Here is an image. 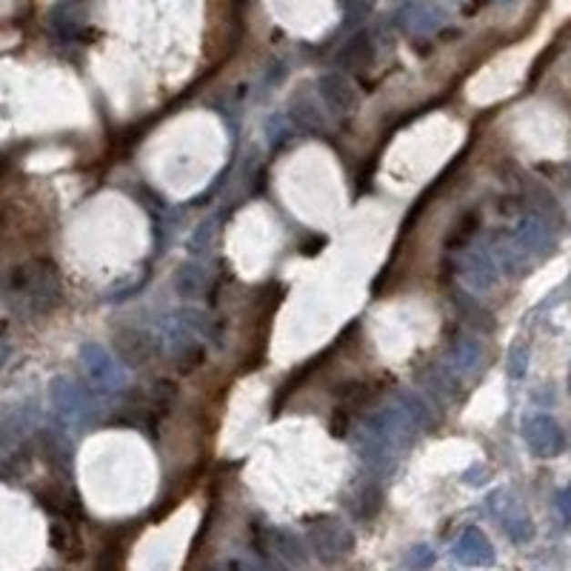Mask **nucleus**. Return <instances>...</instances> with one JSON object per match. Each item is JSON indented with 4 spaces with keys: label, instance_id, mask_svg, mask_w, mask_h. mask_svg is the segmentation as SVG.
Masks as SVG:
<instances>
[{
    "label": "nucleus",
    "instance_id": "nucleus-19",
    "mask_svg": "<svg viewBox=\"0 0 571 571\" xmlns=\"http://www.w3.org/2000/svg\"><path fill=\"white\" fill-rule=\"evenodd\" d=\"M289 120H291L294 129H301V132H311V135L326 132V120H323L321 109H317V103L309 95L291 97V103H289Z\"/></svg>",
    "mask_w": 571,
    "mask_h": 571
},
{
    "label": "nucleus",
    "instance_id": "nucleus-16",
    "mask_svg": "<svg viewBox=\"0 0 571 571\" xmlns=\"http://www.w3.org/2000/svg\"><path fill=\"white\" fill-rule=\"evenodd\" d=\"M420 380H423V389H426L432 397L443 400V403H454V400L463 394L460 374L452 366H437V363H432L426 372H423Z\"/></svg>",
    "mask_w": 571,
    "mask_h": 571
},
{
    "label": "nucleus",
    "instance_id": "nucleus-15",
    "mask_svg": "<svg viewBox=\"0 0 571 571\" xmlns=\"http://www.w3.org/2000/svg\"><path fill=\"white\" fill-rule=\"evenodd\" d=\"M515 240L525 255H543L548 243H552V226L540 215H523L515 226Z\"/></svg>",
    "mask_w": 571,
    "mask_h": 571
},
{
    "label": "nucleus",
    "instance_id": "nucleus-26",
    "mask_svg": "<svg viewBox=\"0 0 571 571\" xmlns=\"http://www.w3.org/2000/svg\"><path fill=\"white\" fill-rule=\"evenodd\" d=\"M397 403L403 406V409L420 423V429L432 426V406H429L426 400H423L417 392H403V394H397Z\"/></svg>",
    "mask_w": 571,
    "mask_h": 571
},
{
    "label": "nucleus",
    "instance_id": "nucleus-10",
    "mask_svg": "<svg viewBox=\"0 0 571 571\" xmlns=\"http://www.w3.org/2000/svg\"><path fill=\"white\" fill-rule=\"evenodd\" d=\"M317 97L334 117H349L357 109L354 83L343 72H323L317 77Z\"/></svg>",
    "mask_w": 571,
    "mask_h": 571
},
{
    "label": "nucleus",
    "instance_id": "nucleus-6",
    "mask_svg": "<svg viewBox=\"0 0 571 571\" xmlns=\"http://www.w3.org/2000/svg\"><path fill=\"white\" fill-rule=\"evenodd\" d=\"M485 512L489 517L500 525V532L509 537L517 546H525L535 540V520L525 512V505L520 503V497L509 489H497L485 500Z\"/></svg>",
    "mask_w": 571,
    "mask_h": 571
},
{
    "label": "nucleus",
    "instance_id": "nucleus-17",
    "mask_svg": "<svg viewBox=\"0 0 571 571\" xmlns=\"http://www.w3.org/2000/svg\"><path fill=\"white\" fill-rule=\"evenodd\" d=\"M489 249H492L497 266L509 274V278H523V274L528 271V255L520 249L515 235H503V231H500Z\"/></svg>",
    "mask_w": 571,
    "mask_h": 571
},
{
    "label": "nucleus",
    "instance_id": "nucleus-7",
    "mask_svg": "<svg viewBox=\"0 0 571 571\" xmlns=\"http://www.w3.org/2000/svg\"><path fill=\"white\" fill-rule=\"evenodd\" d=\"M309 548L317 555V560L334 566L346 560L354 552V535L352 528L337 523V520H323L309 528Z\"/></svg>",
    "mask_w": 571,
    "mask_h": 571
},
{
    "label": "nucleus",
    "instance_id": "nucleus-11",
    "mask_svg": "<svg viewBox=\"0 0 571 571\" xmlns=\"http://www.w3.org/2000/svg\"><path fill=\"white\" fill-rule=\"evenodd\" d=\"M260 552H269L274 560H280L283 566H306L309 563V548L306 543L291 532V528H263L260 532Z\"/></svg>",
    "mask_w": 571,
    "mask_h": 571
},
{
    "label": "nucleus",
    "instance_id": "nucleus-14",
    "mask_svg": "<svg viewBox=\"0 0 571 571\" xmlns=\"http://www.w3.org/2000/svg\"><path fill=\"white\" fill-rule=\"evenodd\" d=\"M115 346H117V352H120V361H123V363H129V366H143V363H149L152 357L163 349L160 334L152 337V334L138 331V329L120 331Z\"/></svg>",
    "mask_w": 571,
    "mask_h": 571
},
{
    "label": "nucleus",
    "instance_id": "nucleus-18",
    "mask_svg": "<svg viewBox=\"0 0 571 571\" xmlns=\"http://www.w3.org/2000/svg\"><path fill=\"white\" fill-rule=\"evenodd\" d=\"M483 343L472 334H460L452 341L449 346V366L457 372V374H474L483 363Z\"/></svg>",
    "mask_w": 571,
    "mask_h": 571
},
{
    "label": "nucleus",
    "instance_id": "nucleus-3",
    "mask_svg": "<svg viewBox=\"0 0 571 571\" xmlns=\"http://www.w3.org/2000/svg\"><path fill=\"white\" fill-rule=\"evenodd\" d=\"M95 400L97 394L80 389L72 377H55L49 386V406L52 417L63 432H83L95 420Z\"/></svg>",
    "mask_w": 571,
    "mask_h": 571
},
{
    "label": "nucleus",
    "instance_id": "nucleus-28",
    "mask_svg": "<svg viewBox=\"0 0 571 571\" xmlns=\"http://www.w3.org/2000/svg\"><path fill=\"white\" fill-rule=\"evenodd\" d=\"M266 135H269L271 149H278V146H283V143L294 135V126H291L289 115H274V117L266 123Z\"/></svg>",
    "mask_w": 571,
    "mask_h": 571
},
{
    "label": "nucleus",
    "instance_id": "nucleus-1",
    "mask_svg": "<svg viewBox=\"0 0 571 571\" xmlns=\"http://www.w3.org/2000/svg\"><path fill=\"white\" fill-rule=\"evenodd\" d=\"M420 432V423L400 406L392 403L369 414L357 429V452L374 474H392L412 440Z\"/></svg>",
    "mask_w": 571,
    "mask_h": 571
},
{
    "label": "nucleus",
    "instance_id": "nucleus-23",
    "mask_svg": "<svg viewBox=\"0 0 571 571\" xmlns=\"http://www.w3.org/2000/svg\"><path fill=\"white\" fill-rule=\"evenodd\" d=\"M372 60H374V46H372V37L366 32L352 37L343 46L341 57H337V63H341L343 69H366V66H372Z\"/></svg>",
    "mask_w": 571,
    "mask_h": 571
},
{
    "label": "nucleus",
    "instance_id": "nucleus-22",
    "mask_svg": "<svg viewBox=\"0 0 571 571\" xmlns=\"http://www.w3.org/2000/svg\"><path fill=\"white\" fill-rule=\"evenodd\" d=\"M40 443H44V454L49 460V466L55 472H60L63 477H72V446L66 437H60L57 432H46L44 437H40Z\"/></svg>",
    "mask_w": 571,
    "mask_h": 571
},
{
    "label": "nucleus",
    "instance_id": "nucleus-30",
    "mask_svg": "<svg viewBox=\"0 0 571 571\" xmlns=\"http://www.w3.org/2000/svg\"><path fill=\"white\" fill-rule=\"evenodd\" d=\"M218 235V218H209L198 226L195 238L189 240V249H192V255H200V251H206L211 246V240H215Z\"/></svg>",
    "mask_w": 571,
    "mask_h": 571
},
{
    "label": "nucleus",
    "instance_id": "nucleus-31",
    "mask_svg": "<svg viewBox=\"0 0 571 571\" xmlns=\"http://www.w3.org/2000/svg\"><path fill=\"white\" fill-rule=\"evenodd\" d=\"M434 560H437V555L432 546H414L406 555V566H412V568H429V566H434Z\"/></svg>",
    "mask_w": 571,
    "mask_h": 571
},
{
    "label": "nucleus",
    "instance_id": "nucleus-13",
    "mask_svg": "<svg viewBox=\"0 0 571 571\" xmlns=\"http://www.w3.org/2000/svg\"><path fill=\"white\" fill-rule=\"evenodd\" d=\"M452 557L463 566H492L495 563V546L492 540L485 537V532H480L477 525H469L466 532H463L454 546H452Z\"/></svg>",
    "mask_w": 571,
    "mask_h": 571
},
{
    "label": "nucleus",
    "instance_id": "nucleus-27",
    "mask_svg": "<svg viewBox=\"0 0 571 571\" xmlns=\"http://www.w3.org/2000/svg\"><path fill=\"white\" fill-rule=\"evenodd\" d=\"M380 503H383V492L377 485H366L357 497V517L361 520H374V515L380 512Z\"/></svg>",
    "mask_w": 571,
    "mask_h": 571
},
{
    "label": "nucleus",
    "instance_id": "nucleus-21",
    "mask_svg": "<svg viewBox=\"0 0 571 571\" xmlns=\"http://www.w3.org/2000/svg\"><path fill=\"white\" fill-rule=\"evenodd\" d=\"M206 286H209V274L200 263H183L178 269V278H175V291L186 301H195V298H203L206 294Z\"/></svg>",
    "mask_w": 571,
    "mask_h": 571
},
{
    "label": "nucleus",
    "instance_id": "nucleus-33",
    "mask_svg": "<svg viewBox=\"0 0 571 571\" xmlns=\"http://www.w3.org/2000/svg\"><path fill=\"white\" fill-rule=\"evenodd\" d=\"M568 392H571V372H568Z\"/></svg>",
    "mask_w": 571,
    "mask_h": 571
},
{
    "label": "nucleus",
    "instance_id": "nucleus-32",
    "mask_svg": "<svg viewBox=\"0 0 571 571\" xmlns=\"http://www.w3.org/2000/svg\"><path fill=\"white\" fill-rule=\"evenodd\" d=\"M555 509H557L560 523L571 528V483L563 485V489L557 492V497H555Z\"/></svg>",
    "mask_w": 571,
    "mask_h": 571
},
{
    "label": "nucleus",
    "instance_id": "nucleus-9",
    "mask_svg": "<svg viewBox=\"0 0 571 571\" xmlns=\"http://www.w3.org/2000/svg\"><path fill=\"white\" fill-rule=\"evenodd\" d=\"M394 24L406 35L423 37V35L437 32L446 24V12H443V6L432 4V0H406V4L397 9Z\"/></svg>",
    "mask_w": 571,
    "mask_h": 571
},
{
    "label": "nucleus",
    "instance_id": "nucleus-24",
    "mask_svg": "<svg viewBox=\"0 0 571 571\" xmlns=\"http://www.w3.org/2000/svg\"><path fill=\"white\" fill-rule=\"evenodd\" d=\"M454 309L460 311L463 321L472 323L474 329H483V331H492V329H495V317H492V311L485 309L480 301H474L472 294L457 291V294H454Z\"/></svg>",
    "mask_w": 571,
    "mask_h": 571
},
{
    "label": "nucleus",
    "instance_id": "nucleus-8",
    "mask_svg": "<svg viewBox=\"0 0 571 571\" xmlns=\"http://www.w3.org/2000/svg\"><path fill=\"white\" fill-rule=\"evenodd\" d=\"M523 440L525 449L537 460H555L566 452V432L548 414H532L523 420Z\"/></svg>",
    "mask_w": 571,
    "mask_h": 571
},
{
    "label": "nucleus",
    "instance_id": "nucleus-2",
    "mask_svg": "<svg viewBox=\"0 0 571 571\" xmlns=\"http://www.w3.org/2000/svg\"><path fill=\"white\" fill-rule=\"evenodd\" d=\"M4 298L9 311L24 321L44 317L60 303V274L46 258L17 263L6 278Z\"/></svg>",
    "mask_w": 571,
    "mask_h": 571
},
{
    "label": "nucleus",
    "instance_id": "nucleus-25",
    "mask_svg": "<svg viewBox=\"0 0 571 571\" xmlns=\"http://www.w3.org/2000/svg\"><path fill=\"white\" fill-rule=\"evenodd\" d=\"M49 543H52V548H55L57 555H72V552H77V548H80V540L75 535L72 523H63V520L52 523V528H49Z\"/></svg>",
    "mask_w": 571,
    "mask_h": 571
},
{
    "label": "nucleus",
    "instance_id": "nucleus-20",
    "mask_svg": "<svg viewBox=\"0 0 571 571\" xmlns=\"http://www.w3.org/2000/svg\"><path fill=\"white\" fill-rule=\"evenodd\" d=\"M37 406L35 403H26V406H20V409H12L4 414V449L9 452L12 449V443L20 440L24 434H29L35 429V420H37Z\"/></svg>",
    "mask_w": 571,
    "mask_h": 571
},
{
    "label": "nucleus",
    "instance_id": "nucleus-5",
    "mask_svg": "<svg viewBox=\"0 0 571 571\" xmlns=\"http://www.w3.org/2000/svg\"><path fill=\"white\" fill-rule=\"evenodd\" d=\"M80 366H83V374H87L89 389L97 397L123 394L126 386H129V374L123 369V361L100 343H83Z\"/></svg>",
    "mask_w": 571,
    "mask_h": 571
},
{
    "label": "nucleus",
    "instance_id": "nucleus-4",
    "mask_svg": "<svg viewBox=\"0 0 571 571\" xmlns=\"http://www.w3.org/2000/svg\"><path fill=\"white\" fill-rule=\"evenodd\" d=\"M200 337L203 334L198 331V326L192 321H189L186 309L172 311L160 326V343L168 352V357L178 363L180 372H192L203 363L206 349L200 343Z\"/></svg>",
    "mask_w": 571,
    "mask_h": 571
},
{
    "label": "nucleus",
    "instance_id": "nucleus-12",
    "mask_svg": "<svg viewBox=\"0 0 571 571\" xmlns=\"http://www.w3.org/2000/svg\"><path fill=\"white\" fill-rule=\"evenodd\" d=\"M463 283H466L472 291L483 294L497 286V278H500V266L492 255L489 246H480V249H469L466 258H463Z\"/></svg>",
    "mask_w": 571,
    "mask_h": 571
},
{
    "label": "nucleus",
    "instance_id": "nucleus-29",
    "mask_svg": "<svg viewBox=\"0 0 571 571\" xmlns=\"http://www.w3.org/2000/svg\"><path fill=\"white\" fill-rule=\"evenodd\" d=\"M528 357H532V352H528V343L525 341H515L512 349H509V377L512 380H523L525 377Z\"/></svg>",
    "mask_w": 571,
    "mask_h": 571
}]
</instances>
